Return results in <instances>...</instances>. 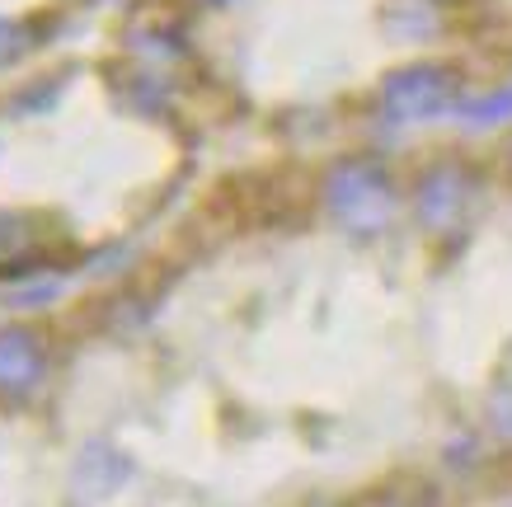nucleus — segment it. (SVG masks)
<instances>
[{
	"instance_id": "f257e3e1",
	"label": "nucleus",
	"mask_w": 512,
	"mask_h": 507,
	"mask_svg": "<svg viewBox=\"0 0 512 507\" xmlns=\"http://www.w3.org/2000/svg\"><path fill=\"white\" fill-rule=\"evenodd\" d=\"M325 207L343 231L376 235L395 216V184L372 160H339L325 174Z\"/></svg>"
},
{
	"instance_id": "39448f33",
	"label": "nucleus",
	"mask_w": 512,
	"mask_h": 507,
	"mask_svg": "<svg viewBox=\"0 0 512 507\" xmlns=\"http://www.w3.org/2000/svg\"><path fill=\"white\" fill-rule=\"evenodd\" d=\"M353 507H437V489L419 475L381 479L372 493H362Z\"/></svg>"
},
{
	"instance_id": "20e7f679",
	"label": "nucleus",
	"mask_w": 512,
	"mask_h": 507,
	"mask_svg": "<svg viewBox=\"0 0 512 507\" xmlns=\"http://www.w3.org/2000/svg\"><path fill=\"white\" fill-rule=\"evenodd\" d=\"M43 376V353H38V338L24 334V329H10L0 334V390H24Z\"/></svg>"
},
{
	"instance_id": "0eeeda50",
	"label": "nucleus",
	"mask_w": 512,
	"mask_h": 507,
	"mask_svg": "<svg viewBox=\"0 0 512 507\" xmlns=\"http://www.w3.org/2000/svg\"><path fill=\"white\" fill-rule=\"evenodd\" d=\"M19 47H24V33H19L15 24H5V19H0V66H5V62H15V57H19Z\"/></svg>"
},
{
	"instance_id": "7ed1b4c3",
	"label": "nucleus",
	"mask_w": 512,
	"mask_h": 507,
	"mask_svg": "<svg viewBox=\"0 0 512 507\" xmlns=\"http://www.w3.org/2000/svg\"><path fill=\"white\" fill-rule=\"evenodd\" d=\"M470 198H475V179H470L456 160L433 165L419 179V193H414V202H419V221H423V226H433V231L456 226V221L466 216Z\"/></svg>"
},
{
	"instance_id": "f03ea898",
	"label": "nucleus",
	"mask_w": 512,
	"mask_h": 507,
	"mask_svg": "<svg viewBox=\"0 0 512 507\" xmlns=\"http://www.w3.org/2000/svg\"><path fill=\"white\" fill-rule=\"evenodd\" d=\"M461 80L451 76L447 66H404L386 80V113L400 123H428L442 113H456L461 104Z\"/></svg>"
},
{
	"instance_id": "6e6552de",
	"label": "nucleus",
	"mask_w": 512,
	"mask_h": 507,
	"mask_svg": "<svg viewBox=\"0 0 512 507\" xmlns=\"http://www.w3.org/2000/svg\"><path fill=\"white\" fill-rule=\"evenodd\" d=\"M508 169H512V141H508Z\"/></svg>"
},
{
	"instance_id": "1a4fd4ad",
	"label": "nucleus",
	"mask_w": 512,
	"mask_h": 507,
	"mask_svg": "<svg viewBox=\"0 0 512 507\" xmlns=\"http://www.w3.org/2000/svg\"><path fill=\"white\" fill-rule=\"evenodd\" d=\"M212 5H226V0H212Z\"/></svg>"
},
{
	"instance_id": "423d86ee",
	"label": "nucleus",
	"mask_w": 512,
	"mask_h": 507,
	"mask_svg": "<svg viewBox=\"0 0 512 507\" xmlns=\"http://www.w3.org/2000/svg\"><path fill=\"white\" fill-rule=\"evenodd\" d=\"M456 113L466 118L470 127H494L503 123V118H512V94H461V104H456Z\"/></svg>"
}]
</instances>
